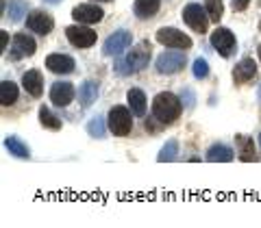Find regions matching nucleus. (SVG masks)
<instances>
[{"label":"nucleus","mask_w":261,"mask_h":228,"mask_svg":"<svg viewBox=\"0 0 261 228\" xmlns=\"http://www.w3.org/2000/svg\"><path fill=\"white\" fill-rule=\"evenodd\" d=\"M183 111V104H181V98H176L174 94L170 92H161L154 96L152 100V116L157 118L161 124H172V122L178 120Z\"/></svg>","instance_id":"1"},{"label":"nucleus","mask_w":261,"mask_h":228,"mask_svg":"<svg viewBox=\"0 0 261 228\" xmlns=\"http://www.w3.org/2000/svg\"><path fill=\"white\" fill-rule=\"evenodd\" d=\"M133 128V120H130V111L126 107H111L109 111V130L116 137H126Z\"/></svg>","instance_id":"2"},{"label":"nucleus","mask_w":261,"mask_h":228,"mask_svg":"<svg viewBox=\"0 0 261 228\" xmlns=\"http://www.w3.org/2000/svg\"><path fill=\"white\" fill-rule=\"evenodd\" d=\"M183 20L192 31L200 33V35H205L209 28V13L200 5H187L183 9Z\"/></svg>","instance_id":"3"},{"label":"nucleus","mask_w":261,"mask_h":228,"mask_svg":"<svg viewBox=\"0 0 261 228\" xmlns=\"http://www.w3.org/2000/svg\"><path fill=\"white\" fill-rule=\"evenodd\" d=\"M157 42L161 46H168V48H176V50H187L192 48V39L181 33L178 28H172V26H163L157 31Z\"/></svg>","instance_id":"4"},{"label":"nucleus","mask_w":261,"mask_h":228,"mask_svg":"<svg viewBox=\"0 0 261 228\" xmlns=\"http://www.w3.org/2000/svg\"><path fill=\"white\" fill-rule=\"evenodd\" d=\"M185 65V52L181 50H168L157 56V72L159 74H176Z\"/></svg>","instance_id":"5"},{"label":"nucleus","mask_w":261,"mask_h":228,"mask_svg":"<svg viewBox=\"0 0 261 228\" xmlns=\"http://www.w3.org/2000/svg\"><path fill=\"white\" fill-rule=\"evenodd\" d=\"M65 37L76 48H89L96 44V33L89 26H81V24H72V26L65 28Z\"/></svg>","instance_id":"6"},{"label":"nucleus","mask_w":261,"mask_h":228,"mask_svg":"<svg viewBox=\"0 0 261 228\" xmlns=\"http://www.w3.org/2000/svg\"><path fill=\"white\" fill-rule=\"evenodd\" d=\"M130 42H133V37H130V33L120 28L116 31L113 35H109L107 39H105V46H102V52L107 56H116V54H122L126 50V48L130 46Z\"/></svg>","instance_id":"7"},{"label":"nucleus","mask_w":261,"mask_h":228,"mask_svg":"<svg viewBox=\"0 0 261 228\" xmlns=\"http://www.w3.org/2000/svg\"><path fill=\"white\" fill-rule=\"evenodd\" d=\"M148 61H150V44L142 42V44H137L133 50H130V54L126 56V61L120 63V65H126L128 72H140V70H144L146 65H148Z\"/></svg>","instance_id":"8"},{"label":"nucleus","mask_w":261,"mask_h":228,"mask_svg":"<svg viewBox=\"0 0 261 228\" xmlns=\"http://www.w3.org/2000/svg\"><path fill=\"white\" fill-rule=\"evenodd\" d=\"M211 46H214L222 56H228L235 48V35L228 28L218 26L214 33H211Z\"/></svg>","instance_id":"9"},{"label":"nucleus","mask_w":261,"mask_h":228,"mask_svg":"<svg viewBox=\"0 0 261 228\" xmlns=\"http://www.w3.org/2000/svg\"><path fill=\"white\" fill-rule=\"evenodd\" d=\"M37 50V44L35 39L27 33H18V35L13 37V46H11V59H22V56H33Z\"/></svg>","instance_id":"10"},{"label":"nucleus","mask_w":261,"mask_h":228,"mask_svg":"<svg viewBox=\"0 0 261 228\" xmlns=\"http://www.w3.org/2000/svg\"><path fill=\"white\" fill-rule=\"evenodd\" d=\"M27 26L29 31L37 33V35H48L55 28V20L53 15H48L46 11H33L27 18Z\"/></svg>","instance_id":"11"},{"label":"nucleus","mask_w":261,"mask_h":228,"mask_svg":"<svg viewBox=\"0 0 261 228\" xmlns=\"http://www.w3.org/2000/svg\"><path fill=\"white\" fill-rule=\"evenodd\" d=\"M105 11L98 5H79L72 9V18H74L79 24H96L102 20Z\"/></svg>","instance_id":"12"},{"label":"nucleus","mask_w":261,"mask_h":228,"mask_svg":"<svg viewBox=\"0 0 261 228\" xmlns=\"http://www.w3.org/2000/svg\"><path fill=\"white\" fill-rule=\"evenodd\" d=\"M46 68L50 72H55V74H70V72H74V59L68 54L55 52V54H48Z\"/></svg>","instance_id":"13"},{"label":"nucleus","mask_w":261,"mask_h":228,"mask_svg":"<svg viewBox=\"0 0 261 228\" xmlns=\"http://www.w3.org/2000/svg\"><path fill=\"white\" fill-rule=\"evenodd\" d=\"M50 100L57 107H68L74 100V87H72V83H55L50 89Z\"/></svg>","instance_id":"14"},{"label":"nucleus","mask_w":261,"mask_h":228,"mask_svg":"<svg viewBox=\"0 0 261 228\" xmlns=\"http://www.w3.org/2000/svg\"><path fill=\"white\" fill-rule=\"evenodd\" d=\"M257 76V63L252 59H242L238 65L233 68V80L238 85H244L248 83V80H252Z\"/></svg>","instance_id":"15"},{"label":"nucleus","mask_w":261,"mask_h":228,"mask_svg":"<svg viewBox=\"0 0 261 228\" xmlns=\"http://www.w3.org/2000/svg\"><path fill=\"white\" fill-rule=\"evenodd\" d=\"M22 87L27 89V94H31L33 98H39V96H42V92H44V78H42V74H39L37 70L24 72Z\"/></svg>","instance_id":"16"},{"label":"nucleus","mask_w":261,"mask_h":228,"mask_svg":"<svg viewBox=\"0 0 261 228\" xmlns=\"http://www.w3.org/2000/svg\"><path fill=\"white\" fill-rule=\"evenodd\" d=\"M159 7H161V0H135L133 11L140 20H148L159 11Z\"/></svg>","instance_id":"17"},{"label":"nucleus","mask_w":261,"mask_h":228,"mask_svg":"<svg viewBox=\"0 0 261 228\" xmlns=\"http://www.w3.org/2000/svg\"><path fill=\"white\" fill-rule=\"evenodd\" d=\"M235 144H238V152H240V159L242 161H257V154H255V144H252L250 137L246 135H235Z\"/></svg>","instance_id":"18"},{"label":"nucleus","mask_w":261,"mask_h":228,"mask_svg":"<svg viewBox=\"0 0 261 228\" xmlns=\"http://www.w3.org/2000/svg\"><path fill=\"white\" fill-rule=\"evenodd\" d=\"M207 161L211 163H228L233 161V150L224 144H214L211 148L207 150Z\"/></svg>","instance_id":"19"},{"label":"nucleus","mask_w":261,"mask_h":228,"mask_svg":"<svg viewBox=\"0 0 261 228\" xmlns=\"http://www.w3.org/2000/svg\"><path fill=\"white\" fill-rule=\"evenodd\" d=\"M5 148L9 150V154H13V157H18V159H29L31 157V150H29V146L20 141L15 135H9L5 139Z\"/></svg>","instance_id":"20"},{"label":"nucleus","mask_w":261,"mask_h":228,"mask_svg":"<svg viewBox=\"0 0 261 228\" xmlns=\"http://www.w3.org/2000/svg\"><path fill=\"white\" fill-rule=\"evenodd\" d=\"M126 100H128V107L135 116H144L146 113V96H144L142 89H128Z\"/></svg>","instance_id":"21"},{"label":"nucleus","mask_w":261,"mask_h":228,"mask_svg":"<svg viewBox=\"0 0 261 228\" xmlns=\"http://www.w3.org/2000/svg\"><path fill=\"white\" fill-rule=\"evenodd\" d=\"M18 100V85L11 80H3L0 83V104L3 107H11Z\"/></svg>","instance_id":"22"},{"label":"nucleus","mask_w":261,"mask_h":228,"mask_svg":"<svg viewBox=\"0 0 261 228\" xmlns=\"http://www.w3.org/2000/svg\"><path fill=\"white\" fill-rule=\"evenodd\" d=\"M96 98H98V83H94V80H85L79 89L81 104H83V107H89V104L96 102Z\"/></svg>","instance_id":"23"},{"label":"nucleus","mask_w":261,"mask_h":228,"mask_svg":"<svg viewBox=\"0 0 261 228\" xmlns=\"http://www.w3.org/2000/svg\"><path fill=\"white\" fill-rule=\"evenodd\" d=\"M39 122H42V126L48 128V130H59L61 128V120L57 118V116H53L48 107L39 109Z\"/></svg>","instance_id":"24"},{"label":"nucleus","mask_w":261,"mask_h":228,"mask_svg":"<svg viewBox=\"0 0 261 228\" xmlns=\"http://www.w3.org/2000/svg\"><path fill=\"white\" fill-rule=\"evenodd\" d=\"M176 154H178V141H176V139H170V141H166V146L161 148L157 161H161V163L174 161V159H176Z\"/></svg>","instance_id":"25"},{"label":"nucleus","mask_w":261,"mask_h":228,"mask_svg":"<svg viewBox=\"0 0 261 228\" xmlns=\"http://www.w3.org/2000/svg\"><path fill=\"white\" fill-rule=\"evenodd\" d=\"M205 9H207V13H209V20H214V22H220V18L224 15V5H222V0H207Z\"/></svg>","instance_id":"26"},{"label":"nucleus","mask_w":261,"mask_h":228,"mask_svg":"<svg viewBox=\"0 0 261 228\" xmlns=\"http://www.w3.org/2000/svg\"><path fill=\"white\" fill-rule=\"evenodd\" d=\"M87 133L92 135V137H105V122H102V118L100 116H96V118H92L89 120V124H87Z\"/></svg>","instance_id":"27"},{"label":"nucleus","mask_w":261,"mask_h":228,"mask_svg":"<svg viewBox=\"0 0 261 228\" xmlns=\"http://www.w3.org/2000/svg\"><path fill=\"white\" fill-rule=\"evenodd\" d=\"M194 76L200 78V80L209 76V63L205 59H196L194 61Z\"/></svg>","instance_id":"28"},{"label":"nucleus","mask_w":261,"mask_h":228,"mask_svg":"<svg viewBox=\"0 0 261 228\" xmlns=\"http://www.w3.org/2000/svg\"><path fill=\"white\" fill-rule=\"evenodd\" d=\"M24 9H27V7H24L22 3H11V5H9V15H11V20H13V22H18V20L22 18Z\"/></svg>","instance_id":"29"},{"label":"nucleus","mask_w":261,"mask_h":228,"mask_svg":"<svg viewBox=\"0 0 261 228\" xmlns=\"http://www.w3.org/2000/svg\"><path fill=\"white\" fill-rule=\"evenodd\" d=\"M250 0H233V11H244Z\"/></svg>","instance_id":"30"},{"label":"nucleus","mask_w":261,"mask_h":228,"mask_svg":"<svg viewBox=\"0 0 261 228\" xmlns=\"http://www.w3.org/2000/svg\"><path fill=\"white\" fill-rule=\"evenodd\" d=\"M0 50H7V33L5 31H0Z\"/></svg>","instance_id":"31"},{"label":"nucleus","mask_w":261,"mask_h":228,"mask_svg":"<svg viewBox=\"0 0 261 228\" xmlns=\"http://www.w3.org/2000/svg\"><path fill=\"white\" fill-rule=\"evenodd\" d=\"M46 3H50V5H55V3H59V0H46Z\"/></svg>","instance_id":"32"},{"label":"nucleus","mask_w":261,"mask_h":228,"mask_svg":"<svg viewBox=\"0 0 261 228\" xmlns=\"http://www.w3.org/2000/svg\"><path fill=\"white\" fill-rule=\"evenodd\" d=\"M257 96H259V100H261V85H259V92H257Z\"/></svg>","instance_id":"33"},{"label":"nucleus","mask_w":261,"mask_h":228,"mask_svg":"<svg viewBox=\"0 0 261 228\" xmlns=\"http://www.w3.org/2000/svg\"><path fill=\"white\" fill-rule=\"evenodd\" d=\"M94 3H96V0H94ZM100 3H109V0H100Z\"/></svg>","instance_id":"34"},{"label":"nucleus","mask_w":261,"mask_h":228,"mask_svg":"<svg viewBox=\"0 0 261 228\" xmlns=\"http://www.w3.org/2000/svg\"><path fill=\"white\" fill-rule=\"evenodd\" d=\"M259 59H261V46H259Z\"/></svg>","instance_id":"35"}]
</instances>
